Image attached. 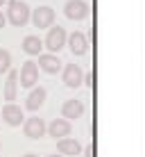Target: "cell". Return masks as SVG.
Instances as JSON below:
<instances>
[{
  "label": "cell",
  "mask_w": 145,
  "mask_h": 157,
  "mask_svg": "<svg viewBox=\"0 0 145 157\" xmlns=\"http://www.w3.org/2000/svg\"><path fill=\"white\" fill-rule=\"evenodd\" d=\"M9 68H12V55H9V50L0 48V73H7Z\"/></svg>",
  "instance_id": "obj_17"
},
{
  "label": "cell",
  "mask_w": 145,
  "mask_h": 157,
  "mask_svg": "<svg viewBox=\"0 0 145 157\" xmlns=\"http://www.w3.org/2000/svg\"><path fill=\"white\" fill-rule=\"evenodd\" d=\"M36 64H39V68L41 71H45L48 75H55L59 71H63V66H61V59H59L57 55H52V52H43V55H39V59H36Z\"/></svg>",
  "instance_id": "obj_10"
},
{
  "label": "cell",
  "mask_w": 145,
  "mask_h": 157,
  "mask_svg": "<svg viewBox=\"0 0 145 157\" xmlns=\"http://www.w3.org/2000/svg\"><path fill=\"white\" fill-rule=\"evenodd\" d=\"M73 132L71 128V121H66V118H52L50 123H48V134H50L52 139H66L68 134Z\"/></svg>",
  "instance_id": "obj_9"
},
{
  "label": "cell",
  "mask_w": 145,
  "mask_h": 157,
  "mask_svg": "<svg viewBox=\"0 0 145 157\" xmlns=\"http://www.w3.org/2000/svg\"><path fill=\"white\" fill-rule=\"evenodd\" d=\"M5 2H7V0H0V7H2V5H5Z\"/></svg>",
  "instance_id": "obj_23"
},
{
  "label": "cell",
  "mask_w": 145,
  "mask_h": 157,
  "mask_svg": "<svg viewBox=\"0 0 145 157\" xmlns=\"http://www.w3.org/2000/svg\"><path fill=\"white\" fill-rule=\"evenodd\" d=\"M68 48L73 55H86L89 52V39L84 32H73L68 34Z\"/></svg>",
  "instance_id": "obj_11"
},
{
  "label": "cell",
  "mask_w": 145,
  "mask_h": 157,
  "mask_svg": "<svg viewBox=\"0 0 145 157\" xmlns=\"http://www.w3.org/2000/svg\"><path fill=\"white\" fill-rule=\"evenodd\" d=\"M0 116H2V121L7 123V125H23L25 123V116H23V109H20L18 105H14V102H7V105L0 109Z\"/></svg>",
  "instance_id": "obj_8"
},
{
  "label": "cell",
  "mask_w": 145,
  "mask_h": 157,
  "mask_svg": "<svg viewBox=\"0 0 145 157\" xmlns=\"http://www.w3.org/2000/svg\"><path fill=\"white\" fill-rule=\"evenodd\" d=\"M68 43V34H66V30L61 28V25H52L50 30H48V34H45V39H43V46L48 48V52H59L63 46Z\"/></svg>",
  "instance_id": "obj_2"
},
{
  "label": "cell",
  "mask_w": 145,
  "mask_h": 157,
  "mask_svg": "<svg viewBox=\"0 0 145 157\" xmlns=\"http://www.w3.org/2000/svg\"><path fill=\"white\" fill-rule=\"evenodd\" d=\"M89 12H91V7H89L86 0H68L63 5V14L71 21H84L89 16Z\"/></svg>",
  "instance_id": "obj_5"
},
{
  "label": "cell",
  "mask_w": 145,
  "mask_h": 157,
  "mask_svg": "<svg viewBox=\"0 0 145 157\" xmlns=\"http://www.w3.org/2000/svg\"><path fill=\"white\" fill-rule=\"evenodd\" d=\"M16 89H18V71L12 68V73L7 75V80H5V100L7 102H14Z\"/></svg>",
  "instance_id": "obj_16"
},
{
  "label": "cell",
  "mask_w": 145,
  "mask_h": 157,
  "mask_svg": "<svg viewBox=\"0 0 145 157\" xmlns=\"http://www.w3.org/2000/svg\"><path fill=\"white\" fill-rule=\"evenodd\" d=\"M57 153L59 155H79L82 153V144H79L77 139H71V137L59 139L57 141Z\"/></svg>",
  "instance_id": "obj_14"
},
{
  "label": "cell",
  "mask_w": 145,
  "mask_h": 157,
  "mask_svg": "<svg viewBox=\"0 0 145 157\" xmlns=\"http://www.w3.org/2000/svg\"><path fill=\"white\" fill-rule=\"evenodd\" d=\"M32 23L34 28H41V30H50L55 25V9L48 7V5H41L32 12Z\"/></svg>",
  "instance_id": "obj_4"
},
{
  "label": "cell",
  "mask_w": 145,
  "mask_h": 157,
  "mask_svg": "<svg viewBox=\"0 0 145 157\" xmlns=\"http://www.w3.org/2000/svg\"><path fill=\"white\" fill-rule=\"evenodd\" d=\"M7 21L14 25V28H23V25H27V21H30V7L23 2V0H9V5H7Z\"/></svg>",
  "instance_id": "obj_1"
},
{
  "label": "cell",
  "mask_w": 145,
  "mask_h": 157,
  "mask_svg": "<svg viewBox=\"0 0 145 157\" xmlns=\"http://www.w3.org/2000/svg\"><path fill=\"white\" fill-rule=\"evenodd\" d=\"M23 50L27 52L30 57H39V55H43V41H41L39 36L30 34V36L23 39Z\"/></svg>",
  "instance_id": "obj_15"
},
{
  "label": "cell",
  "mask_w": 145,
  "mask_h": 157,
  "mask_svg": "<svg viewBox=\"0 0 145 157\" xmlns=\"http://www.w3.org/2000/svg\"><path fill=\"white\" fill-rule=\"evenodd\" d=\"M23 132H25L27 139H41L48 132V125H45V121L41 116H30V118H25V123H23Z\"/></svg>",
  "instance_id": "obj_6"
},
{
  "label": "cell",
  "mask_w": 145,
  "mask_h": 157,
  "mask_svg": "<svg viewBox=\"0 0 145 157\" xmlns=\"http://www.w3.org/2000/svg\"><path fill=\"white\" fill-rule=\"evenodd\" d=\"M84 155H86V157H93V146H86V150H84Z\"/></svg>",
  "instance_id": "obj_19"
},
{
  "label": "cell",
  "mask_w": 145,
  "mask_h": 157,
  "mask_svg": "<svg viewBox=\"0 0 145 157\" xmlns=\"http://www.w3.org/2000/svg\"><path fill=\"white\" fill-rule=\"evenodd\" d=\"M45 96H48V91L43 89V86H34V89L27 94V98H25V109L27 112H36L45 102Z\"/></svg>",
  "instance_id": "obj_12"
},
{
  "label": "cell",
  "mask_w": 145,
  "mask_h": 157,
  "mask_svg": "<svg viewBox=\"0 0 145 157\" xmlns=\"http://www.w3.org/2000/svg\"><path fill=\"white\" fill-rule=\"evenodd\" d=\"M0 118H2V116H0Z\"/></svg>",
  "instance_id": "obj_24"
},
{
  "label": "cell",
  "mask_w": 145,
  "mask_h": 157,
  "mask_svg": "<svg viewBox=\"0 0 145 157\" xmlns=\"http://www.w3.org/2000/svg\"><path fill=\"white\" fill-rule=\"evenodd\" d=\"M45 157H63V155H59V153H52V155H45Z\"/></svg>",
  "instance_id": "obj_21"
},
{
  "label": "cell",
  "mask_w": 145,
  "mask_h": 157,
  "mask_svg": "<svg viewBox=\"0 0 145 157\" xmlns=\"http://www.w3.org/2000/svg\"><path fill=\"white\" fill-rule=\"evenodd\" d=\"M84 82H86L89 86L93 84V73H86V75H84Z\"/></svg>",
  "instance_id": "obj_18"
},
{
  "label": "cell",
  "mask_w": 145,
  "mask_h": 157,
  "mask_svg": "<svg viewBox=\"0 0 145 157\" xmlns=\"http://www.w3.org/2000/svg\"><path fill=\"white\" fill-rule=\"evenodd\" d=\"M36 82H39V64L27 59L18 71V84H23L25 89H34Z\"/></svg>",
  "instance_id": "obj_3"
},
{
  "label": "cell",
  "mask_w": 145,
  "mask_h": 157,
  "mask_svg": "<svg viewBox=\"0 0 145 157\" xmlns=\"http://www.w3.org/2000/svg\"><path fill=\"white\" fill-rule=\"evenodd\" d=\"M5 23H7V16H5L2 12H0V28H5Z\"/></svg>",
  "instance_id": "obj_20"
},
{
  "label": "cell",
  "mask_w": 145,
  "mask_h": 157,
  "mask_svg": "<svg viewBox=\"0 0 145 157\" xmlns=\"http://www.w3.org/2000/svg\"><path fill=\"white\" fill-rule=\"evenodd\" d=\"M82 114H84V102L77 100V98H71V100H66L61 105V116L66 118V121H71V118H79Z\"/></svg>",
  "instance_id": "obj_13"
},
{
  "label": "cell",
  "mask_w": 145,
  "mask_h": 157,
  "mask_svg": "<svg viewBox=\"0 0 145 157\" xmlns=\"http://www.w3.org/2000/svg\"><path fill=\"white\" fill-rule=\"evenodd\" d=\"M23 157H39V155H34V153H27V155H23Z\"/></svg>",
  "instance_id": "obj_22"
},
{
  "label": "cell",
  "mask_w": 145,
  "mask_h": 157,
  "mask_svg": "<svg viewBox=\"0 0 145 157\" xmlns=\"http://www.w3.org/2000/svg\"><path fill=\"white\" fill-rule=\"evenodd\" d=\"M61 80L66 86H71V89H77V86L84 84V73L82 68L77 66V64H66L61 71Z\"/></svg>",
  "instance_id": "obj_7"
}]
</instances>
